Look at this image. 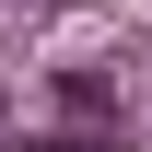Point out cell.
Here are the masks:
<instances>
[{"label": "cell", "mask_w": 152, "mask_h": 152, "mask_svg": "<svg viewBox=\"0 0 152 152\" xmlns=\"http://www.w3.org/2000/svg\"><path fill=\"white\" fill-rule=\"evenodd\" d=\"M58 105H70V129H105L117 117V82L105 70H58Z\"/></svg>", "instance_id": "6da1fadb"}, {"label": "cell", "mask_w": 152, "mask_h": 152, "mask_svg": "<svg viewBox=\"0 0 152 152\" xmlns=\"http://www.w3.org/2000/svg\"><path fill=\"white\" fill-rule=\"evenodd\" d=\"M0 117H12V94H0Z\"/></svg>", "instance_id": "3957f363"}, {"label": "cell", "mask_w": 152, "mask_h": 152, "mask_svg": "<svg viewBox=\"0 0 152 152\" xmlns=\"http://www.w3.org/2000/svg\"><path fill=\"white\" fill-rule=\"evenodd\" d=\"M23 152H105V129H47V140H23Z\"/></svg>", "instance_id": "7a4b0ae2"}]
</instances>
